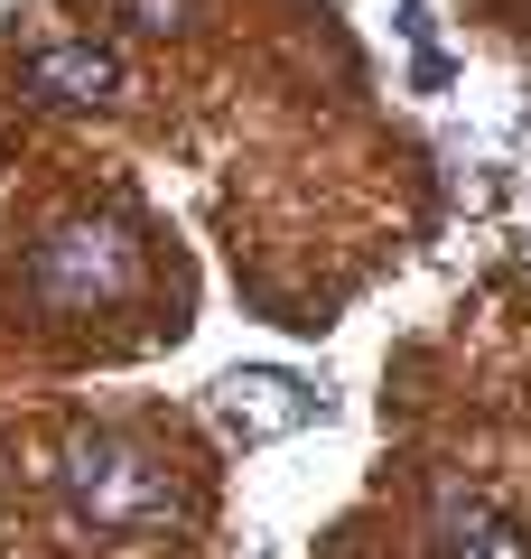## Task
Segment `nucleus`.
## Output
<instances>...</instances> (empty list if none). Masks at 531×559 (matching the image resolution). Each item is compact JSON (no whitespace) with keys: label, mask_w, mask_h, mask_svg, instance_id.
<instances>
[{"label":"nucleus","mask_w":531,"mask_h":559,"mask_svg":"<svg viewBox=\"0 0 531 559\" xmlns=\"http://www.w3.org/2000/svg\"><path fill=\"white\" fill-rule=\"evenodd\" d=\"M66 503H75L94 532H150V522L177 513V476L158 448L121 439V429H84V439H66V466H57Z\"/></svg>","instance_id":"1"},{"label":"nucleus","mask_w":531,"mask_h":559,"mask_svg":"<svg viewBox=\"0 0 531 559\" xmlns=\"http://www.w3.org/2000/svg\"><path fill=\"white\" fill-rule=\"evenodd\" d=\"M28 289H38V308H57V318H94V308H121L140 289V242L131 224H57V234L28 252Z\"/></svg>","instance_id":"2"},{"label":"nucleus","mask_w":531,"mask_h":559,"mask_svg":"<svg viewBox=\"0 0 531 559\" xmlns=\"http://www.w3.org/2000/svg\"><path fill=\"white\" fill-rule=\"evenodd\" d=\"M429 559H531V532L504 522L485 495H448L429 522Z\"/></svg>","instance_id":"3"},{"label":"nucleus","mask_w":531,"mask_h":559,"mask_svg":"<svg viewBox=\"0 0 531 559\" xmlns=\"http://www.w3.org/2000/svg\"><path fill=\"white\" fill-rule=\"evenodd\" d=\"M28 94H47V103H103V94H121V57L94 47V38L38 47V57H28Z\"/></svg>","instance_id":"4"},{"label":"nucleus","mask_w":531,"mask_h":559,"mask_svg":"<svg viewBox=\"0 0 531 559\" xmlns=\"http://www.w3.org/2000/svg\"><path fill=\"white\" fill-rule=\"evenodd\" d=\"M224 411H234V429H290L308 401H298L280 373H252V382H234V401H224Z\"/></svg>","instance_id":"5"},{"label":"nucleus","mask_w":531,"mask_h":559,"mask_svg":"<svg viewBox=\"0 0 531 559\" xmlns=\"http://www.w3.org/2000/svg\"><path fill=\"white\" fill-rule=\"evenodd\" d=\"M187 0H113V20H131V28H168Z\"/></svg>","instance_id":"6"},{"label":"nucleus","mask_w":531,"mask_h":559,"mask_svg":"<svg viewBox=\"0 0 531 559\" xmlns=\"http://www.w3.org/2000/svg\"><path fill=\"white\" fill-rule=\"evenodd\" d=\"M512 10H531V0H512Z\"/></svg>","instance_id":"7"}]
</instances>
